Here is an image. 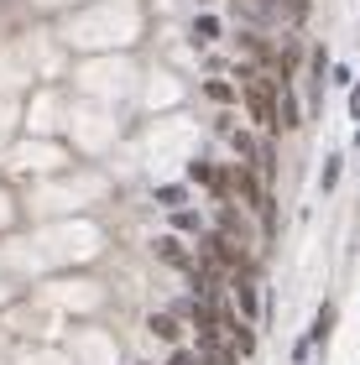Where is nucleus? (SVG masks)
Wrapping results in <instances>:
<instances>
[{
  "mask_svg": "<svg viewBox=\"0 0 360 365\" xmlns=\"http://www.w3.org/2000/svg\"><path fill=\"white\" fill-rule=\"evenodd\" d=\"M168 365H204V360L193 355V350H173V360H168Z\"/></svg>",
  "mask_w": 360,
  "mask_h": 365,
  "instance_id": "4468645a",
  "label": "nucleus"
},
{
  "mask_svg": "<svg viewBox=\"0 0 360 365\" xmlns=\"http://www.w3.org/2000/svg\"><path fill=\"white\" fill-rule=\"evenodd\" d=\"M199 350H204V365H235V350H225V339L199 334Z\"/></svg>",
  "mask_w": 360,
  "mask_h": 365,
  "instance_id": "20e7f679",
  "label": "nucleus"
},
{
  "mask_svg": "<svg viewBox=\"0 0 360 365\" xmlns=\"http://www.w3.org/2000/svg\"><path fill=\"white\" fill-rule=\"evenodd\" d=\"M193 37H199V42H215V37H220V21H215V16H199V21H193Z\"/></svg>",
  "mask_w": 360,
  "mask_h": 365,
  "instance_id": "6e6552de",
  "label": "nucleus"
},
{
  "mask_svg": "<svg viewBox=\"0 0 360 365\" xmlns=\"http://www.w3.org/2000/svg\"><path fill=\"white\" fill-rule=\"evenodd\" d=\"M152 251H157L162 261H168V267H178V272H193V267H199V261H193V256L183 251V240H178V235H162V240L152 245Z\"/></svg>",
  "mask_w": 360,
  "mask_h": 365,
  "instance_id": "7ed1b4c3",
  "label": "nucleus"
},
{
  "mask_svg": "<svg viewBox=\"0 0 360 365\" xmlns=\"http://www.w3.org/2000/svg\"><path fill=\"white\" fill-rule=\"evenodd\" d=\"M245 110H251L256 130H282V78H272L267 68H245Z\"/></svg>",
  "mask_w": 360,
  "mask_h": 365,
  "instance_id": "f257e3e1",
  "label": "nucleus"
},
{
  "mask_svg": "<svg viewBox=\"0 0 360 365\" xmlns=\"http://www.w3.org/2000/svg\"><path fill=\"white\" fill-rule=\"evenodd\" d=\"M188 173H193V182H215V168H209V162H193Z\"/></svg>",
  "mask_w": 360,
  "mask_h": 365,
  "instance_id": "ddd939ff",
  "label": "nucleus"
},
{
  "mask_svg": "<svg viewBox=\"0 0 360 365\" xmlns=\"http://www.w3.org/2000/svg\"><path fill=\"white\" fill-rule=\"evenodd\" d=\"M204 94H209V99H220V105H235V99H240V89L230 84V78H209Z\"/></svg>",
  "mask_w": 360,
  "mask_h": 365,
  "instance_id": "39448f33",
  "label": "nucleus"
},
{
  "mask_svg": "<svg viewBox=\"0 0 360 365\" xmlns=\"http://www.w3.org/2000/svg\"><path fill=\"white\" fill-rule=\"evenodd\" d=\"M329 329H334V308H324L319 319H314V334H308V344H319L324 334H329Z\"/></svg>",
  "mask_w": 360,
  "mask_h": 365,
  "instance_id": "1a4fd4ad",
  "label": "nucleus"
},
{
  "mask_svg": "<svg viewBox=\"0 0 360 365\" xmlns=\"http://www.w3.org/2000/svg\"><path fill=\"white\" fill-rule=\"evenodd\" d=\"M298 125V99H292V89H282V130Z\"/></svg>",
  "mask_w": 360,
  "mask_h": 365,
  "instance_id": "9d476101",
  "label": "nucleus"
},
{
  "mask_svg": "<svg viewBox=\"0 0 360 365\" xmlns=\"http://www.w3.org/2000/svg\"><path fill=\"white\" fill-rule=\"evenodd\" d=\"M350 115L360 120V84H355V94H350Z\"/></svg>",
  "mask_w": 360,
  "mask_h": 365,
  "instance_id": "2eb2a0df",
  "label": "nucleus"
},
{
  "mask_svg": "<svg viewBox=\"0 0 360 365\" xmlns=\"http://www.w3.org/2000/svg\"><path fill=\"white\" fill-rule=\"evenodd\" d=\"M230 297H235V313H240L245 324H256V319H261V297H256V287H251V277H235Z\"/></svg>",
  "mask_w": 360,
  "mask_h": 365,
  "instance_id": "f03ea898",
  "label": "nucleus"
},
{
  "mask_svg": "<svg viewBox=\"0 0 360 365\" xmlns=\"http://www.w3.org/2000/svg\"><path fill=\"white\" fill-rule=\"evenodd\" d=\"M152 334L157 339H178V319L173 313H152Z\"/></svg>",
  "mask_w": 360,
  "mask_h": 365,
  "instance_id": "0eeeda50",
  "label": "nucleus"
},
{
  "mask_svg": "<svg viewBox=\"0 0 360 365\" xmlns=\"http://www.w3.org/2000/svg\"><path fill=\"white\" fill-rule=\"evenodd\" d=\"M339 173H345V162H339V157H329V162H324V173H319V188H324V193H329V188H339Z\"/></svg>",
  "mask_w": 360,
  "mask_h": 365,
  "instance_id": "423d86ee",
  "label": "nucleus"
},
{
  "mask_svg": "<svg viewBox=\"0 0 360 365\" xmlns=\"http://www.w3.org/2000/svg\"><path fill=\"white\" fill-rule=\"evenodd\" d=\"M157 198H162V204H183V188H178V182H168V188H157Z\"/></svg>",
  "mask_w": 360,
  "mask_h": 365,
  "instance_id": "f8f14e48",
  "label": "nucleus"
},
{
  "mask_svg": "<svg viewBox=\"0 0 360 365\" xmlns=\"http://www.w3.org/2000/svg\"><path fill=\"white\" fill-rule=\"evenodd\" d=\"M173 230H199V214H188V209H178V214H173Z\"/></svg>",
  "mask_w": 360,
  "mask_h": 365,
  "instance_id": "9b49d317",
  "label": "nucleus"
}]
</instances>
